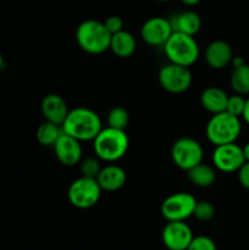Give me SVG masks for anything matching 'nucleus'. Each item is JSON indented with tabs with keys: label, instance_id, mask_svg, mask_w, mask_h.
<instances>
[{
	"label": "nucleus",
	"instance_id": "2eb2a0df",
	"mask_svg": "<svg viewBox=\"0 0 249 250\" xmlns=\"http://www.w3.org/2000/svg\"><path fill=\"white\" fill-rule=\"evenodd\" d=\"M41 110L45 121L53 122V124L60 125V126L65 121L66 116L70 111L66 100L61 95L54 94V93L45 95L42 99Z\"/></svg>",
	"mask_w": 249,
	"mask_h": 250
},
{
	"label": "nucleus",
	"instance_id": "0eeeda50",
	"mask_svg": "<svg viewBox=\"0 0 249 250\" xmlns=\"http://www.w3.org/2000/svg\"><path fill=\"white\" fill-rule=\"evenodd\" d=\"M204 158L202 144L194 138L182 137L173 142L171 146V159L178 168L188 171L200 164Z\"/></svg>",
	"mask_w": 249,
	"mask_h": 250
},
{
	"label": "nucleus",
	"instance_id": "f8f14e48",
	"mask_svg": "<svg viewBox=\"0 0 249 250\" xmlns=\"http://www.w3.org/2000/svg\"><path fill=\"white\" fill-rule=\"evenodd\" d=\"M170 20L154 16L146 20L141 28V37L148 45L163 46L172 34Z\"/></svg>",
	"mask_w": 249,
	"mask_h": 250
},
{
	"label": "nucleus",
	"instance_id": "f03ea898",
	"mask_svg": "<svg viewBox=\"0 0 249 250\" xmlns=\"http://www.w3.org/2000/svg\"><path fill=\"white\" fill-rule=\"evenodd\" d=\"M92 142L95 156L109 164L124 158L129 146V139L124 129L109 126L103 127Z\"/></svg>",
	"mask_w": 249,
	"mask_h": 250
},
{
	"label": "nucleus",
	"instance_id": "b1692460",
	"mask_svg": "<svg viewBox=\"0 0 249 250\" xmlns=\"http://www.w3.org/2000/svg\"><path fill=\"white\" fill-rule=\"evenodd\" d=\"M193 216L198 220V221L202 222H208L210 220H212V217L215 216V208L208 200H200L195 204L194 211H193Z\"/></svg>",
	"mask_w": 249,
	"mask_h": 250
},
{
	"label": "nucleus",
	"instance_id": "f3484780",
	"mask_svg": "<svg viewBox=\"0 0 249 250\" xmlns=\"http://www.w3.org/2000/svg\"><path fill=\"white\" fill-rule=\"evenodd\" d=\"M170 23L173 32H180L192 37H194L202 28V19L193 10H186L173 15L170 19Z\"/></svg>",
	"mask_w": 249,
	"mask_h": 250
},
{
	"label": "nucleus",
	"instance_id": "a878e982",
	"mask_svg": "<svg viewBox=\"0 0 249 250\" xmlns=\"http://www.w3.org/2000/svg\"><path fill=\"white\" fill-rule=\"evenodd\" d=\"M244 106H246V98H244V95L236 94V93L233 95H228L226 106L227 112L234 115V116L242 117Z\"/></svg>",
	"mask_w": 249,
	"mask_h": 250
},
{
	"label": "nucleus",
	"instance_id": "7ed1b4c3",
	"mask_svg": "<svg viewBox=\"0 0 249 250\" xmlns=\"http://www.w3.org/2000/svg\"><path fill=\"white\" fill-rule=\"evenodd\" d=\"M111 33L104 22L98 20H85L76 29V42L83 51L92 55H99L110 48Z\"/></svg>",
	"mask_w": 249,
	"mask_h": 250
},
{
	"label": "nucleus",
	"instance_id": "7c9ffc66",
	"mask_svg": "<svg viewBox=\"0 0 249 250\" xmlns=\"http://www.w3.org/2000/svg\"><path fill=\"white\" fill-rule=\"evenodd\" d=\"M244 63H246V61H244V59L242 56H233V59L231 61V65L233 67H238V66L244 65Z\"/></svg>",
	"mask_w": 249,
	"mask_h": 250
},
{
	"label": "nucleus",
	"instance_id": "5701e85b",
	"mask_svg": "<svg viewBox=\"0 0 249 250\" xmlns=\"http://www.w3.org/2000/svg\"><path fill=\"white\" fill-rule=\"evenodd\" d=\"M107 126L114 127V128L124 129L128 126L129 115L124 107L115 106L107 114Z\"/></svg>",
	"mask_w": 249,
	"mask_h": 250
},
{
	"label": "nucleus",
	"instance_id": "4468645a",
	"mask_svg": "<svg viewBox=\"0 0 249 250\" xmlns=\"http://www.w3.org/2000/svg\"><path fill=\"white\" fill-rule=\"evenodd\" d=\"M233 50L227 42L217 39L208 44L204 51V59L208 66L212 70H222L231 65Z\"/></svg>",
	"mask_w": 249,
	"mask_h": 250
},
{
	"label": "nucleus",
	"instance_id": "39448f33",
	"mask_svg": "<svg viewBox=\"0 0 249 250\" xmlns=\"http://www.w3.org/2000/svg\"><path fill=\"white\" fill-rule=\"evenodd\" d=\"M163 48L168 62L186 67L194 65L200 55L199 45L194 37L180 32H172Z\"/></svg>",
	"mask_w": 249,
	"mask_h": 250
},
{
	"label": "nucleus",
	"instance_id": "412c9836",
	"mask_svg": "<svg viewBox=\"0 0 249 250\" xmlns=\"http://www.w3.org/2000/svg\"><path fill=\"white\" fill-rule=\"evenodd\" d=\"M62 133V127L60 125L44 121L37 128L36 138L38 141V143L42 144L43 146H53Z\"/></svg>",
	"mask_w": 249,
	"mask_h": 250
},
{
	"label": "nucleus",
	"instance_id": "423d86ee",
	"mask_svg": "<svg viewBox=\"0 0 249 250\" xmlns=\"http://www.w3.org/2000/svg\"><path fill=\"white\" fill-rule=\"evenodd\" d=\"M102 192V188L95 178L81 176L70 185L67 198L71 205L77 209H89L98 204Z\"/></svg>",
	"mask_w": 249,
	"mask_h": 250
},
{
	"label": "nucleus",
	"instance_id": "6e6552de",
	"mask_svg": "<svg viewBox=\"0 0 249 250\" xmlns=\"http://www.w3.org/2000/svg\"><path fill=\"white\" fill-rule=\"evenodd\" d=\"M197 199L188 192H177L168 195L161 204V215L166 221H186L193 216Z\"/></svg>",
	"mask_w": 249,
	"mask_h": 250
},
{
	"label": "nucleus",
	"instance_id": "ddd939ff",
	"mask_svg": "<svg viewBox=\"0 0 249 250\" xmlns=\"http://www.w3.org/2000/svg\"><path fill=\"white\" fill-rule=\"evenodd\" d=\"M55 156L62 165L75 166L82 160V146L81 142L68 134L62 133L53 146Z\"/></svg>",
	"mask_w": 249,
	"mask_h": 250
},
{
	"label": "nucleus",
	"instance_id": "bb28decb",
	"mask_svg": "<svg viewBox=\"0 0 249 250\" xmlns=\"http://www.w3.org/2000/svg\"><path fill=\"white\" fill-rule=\"evenodd\" d=\"M187 250H217L216 243L208 236L193 237Z\"/></svg>",
	"mask_w": 249,
	"mask_h": 250
},
{
	"label": "nucleus",
	"instance_id": "a211bd4d",
	"mask_svg": "<svg viewBox=\"0 0 249 250\" xmlns=\"http://www.w3.org/2000/svg\"><path fill=\"white\" fill-rule=\"evenodd\" d=\"M228 95L219 87H208L200 94V104L211 115L226 111Z\"/></svg>",
	"mask_w": 249,
	"mask_h": 250
},
{
	"label": "nucleus",
	"instance_id": "4be33fe9",
	"mask_svg": "<svg viewBox=\"0 0 249 250\" xmlns=\"http://www.w3.org/2000/svg\"><path fill=\"white\" fill-rule=\"evenodd\" d=\"M229 84H231L232 90L236 94L239 95H248L249 94V65L238 66L233 67L229 77Z\"/></svg>",
	"mask_w": 249,
	"mask_h": 250
},
{
	"label": "nucleus",
	"instance_id": "c85d7f7f",
	"mask_svg": "<svg viewBox=\"0 0 249 250\" xmlns=\"http://www.w3.org/2000/svg\"><path fill=\"white\" fill-rule=\"evenodd\" d=\"M237 176H238L239 185L246 189H249V161H246L239 167V170L237 171Z\"/></svg>",
	"mask_w": 249,
	"mask_h": 250
},
{
	"label": "nucleus",
	"instance_id": "72a5a7b5",
	"mask_svg": "<svg viewBox=\"0 0 249 250\" xmlns=\"http://www.w3.org/2000/svg\"><path fill=\"white\" fill-rule=\"evenodd\" d=\"M2 65H4V58H2L1 53H0V68L2 67Z\"/></svg>",
	"mask_w": 249,
	"mask_h": 250
},
{
	"label": "nucleus",
	"instance_id": "cd10ccee",
	"mask_svg": "<svg viewBox=\"0 0 249 250\" xmlns=\"http://www.w3.org/2000/svg\"><path fill=\"white\" fill-rule=\"evenodd\" d=\"M105 27H106L107 31L111 34L117 33V32L122 31L124 29V20L120 16H116V15H112V16H109L104 21Z\"/></svg>",
	"mask_w": 249,
	"mask_h": 250
},
{
	"label": "nucleus",
	"instance_id": "2f4dec72",
	"mask_svg": "<svg viewBox=\"0 0 249 250\" xmlns=\"http://www.w3.org/2000/svg\"><path fill=\"white\" fill-rule=\"evenodd\" d=\"M242 150H243V155H244V159H246V161H249V142L242 146Z\"/></svg>",
	"mask_w": 249,
	"mask_h": 250
},
{
	"label": "nucleus",
	"instance_id": "f704fd0d",
	"mask_svg": "<svg viewBox=\"0 0 249 250\" xmlns=\"http://www.w3.org/2000/svg\"><path fill=\"white\" fill-rule=\"evenodd\" d=\"M155 1H160V2H165V1H168V0H155Z\"/></svg>",
	"mask_w": 249,
	"mask_h": 250
},
{
	"label": "nucleus",
	"instance_id": "dca6fc26",
	"mask_svg": "<svg viewBox=\"0 0 249 250\" xmlns=\"http://www.w3.org/2000/svg\"><path fill=\"white\" fill-rule=\"evenodd\" d=\"M95 180L99 183L102 190L116 192V190L121 189L124 187V183H126L127 176L124 168L111 163L102 167Z\"/></svg>",
	"mask_w": 249,
	"mask_h": 250
},
{
	"label": "nucleus",
	"instance_id": "20e7f679",
	"mask_svg": "<svg viewBox=\"0 0 249 250\" xmlns=\"http://www.w3.org/2000/svg\"><path fill=\"white\" fill-rule=\"evenodd\" d=\"M241 117L234 116L227 111L212 115L205 127L208 141L215 146L234 143L241 136Z\"/></svg>",
	"mask_w": 249,
	"mask_h": 250
},
{
	"label": "nucleus",
	"instance_id": "c756f323",
	"mask_svg": "<svg viewBox=\"0 0 249 250\" xmlns=\"http://www.w3.org/2000/svg\"><path fill=\"white\" fill-rule=\"evenodd\" d=\"M242 119L249 126V97L246 99V106H244L243 114H242Z\"/></svg>",
	"mask_w": 249,
	"mask_h": 250
},
{
	"label": "nucleus",
	"instance_id": "6ab92c4d",
	"mask_svg": "<svg viewBox=\"0 0 249 250\" xmlns=\"http://www.w3.org/2000/svg\"><path fill=\"white\" fill-rule=\"evenodd\" d=\"M110 50L121 59H127L134 54L137 49V41L133 34L129 32L122 31L117 33L111 34V41H110Z\"/></svg>",
	"mask_w": 249,
	"mask_h": 250
},
{
	"label": "nucleus",
	"instance_id": "aec40b11",
	"mask_svg": "<svg viewBox=\"0 0 249 250\" xmlns=\"http://www.w3.org/2000/svg\"><path fill=\"white\" fill-rule=\"evenodd\" d=\"M187 176L190 182L199 188L211 187L216 180V171L215 167L204 164L202 161L200 164L195 165L190 170L187 171Z\"/></svg>",
	"mask_w": 249,
	"mask_h": 250
},
{
	"label": "nucleus",
	"instance_id": "473e14b6",
	"mask_svg": "<svg viewBox=\"0 0 249 250\" xmlns=\"http://www.w3.org/2000/svg\"><path fill=\"white\" fill-rule=\"evenodd\" d=\"M180 1L182 2V4L187 5V6H194V5L199 4L202 0H180Z\"/></svg>",
	"mask_w": 249,
	"mask_h": 250
},
{
	"label": "nucleus",
	"instance_id": "f257e3e1",
	"mask_svg": "<svg viewBox=\"0 0 249 250\" xmlns=\"http://www.w3.org/2000/svg\"><path fill=\"white\" fill-rule=\"evenodd\" d=\"M61 127L63 133L82 143L93 141L98 136L103 128V121L99 115L92 109L80 106L68 111Z\"/></svg>",
	"mask_w": 249,
	"mask_h": 250
},
{
	"label": "nucleus",
	"instance_id": "9b49d317",
	"mask_svg": "<svg viewBox=\"0 0 249 250\" xmlns=\"http://www.w3.org/2000/svg\"><path fill=\"white\" fill-rule=\"evenodd\" d=\"M193 237L192 229L186 221H167L161 233L164 246L168 250H187Z\"/></svg>",
	"mask_w": 249,
	"mask_h": 250
},
{
	"label": "nucleus",
	"instance_id": "9d476101",
	"mask_svg": "<svg viewBox=\"0 0 249 250\" xmlns=\"http://www.w3.org/2000/svg\"><path fill=\"white\" fill-rule=\"evenodd\" d=\"M211 159L214 167L225 173L237 172L246 163L242 146H239L236 142L215 146Z\"/></svg>",
	"mask_w": 249,
	"mask_h": 250
},
{
	"label": "nucleus",
	"instance_id": "1a4fd4ad",
	"mask_svg": "<svg viewBox=\"0 0 249 250\" xmlns=\"http://www.w3.org/2000/svg\"><path fill=\"white\" fill-rule=\"evenodd\" d=\"M192 73L189 67L168 62L159 71V83L161 88L171 94H181L192 85Z\"/></svg>",
	"mask_w": 249,
	"mask_h": 250
},
{
	"label": "nucleus",
	"instance_id": "393cba45",
	"mask_svg": "<svg viewBox=\"0 0 249 250\" xmlns=\"http://www.w3.org/2000/svg\"><path fill=\"white\" fill-rule=\"evenodd\" d=\"M100 159L95 158H85L83 160H81V173L84 177H90V178H97L98 173L102 170V165H100Z\"/></svg>",
	"mask_w": 249,
	"mask_h": 250
}]
</instances>
